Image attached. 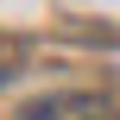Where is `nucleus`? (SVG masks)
Returning <instances> with one entry per match:
<instances>
[{"instance_id": "obj_1", "label": "nucleus", "mask_w": 120, "mask_h": 120, "mask_svg": "<svg viewBox=\"0 0 120 120\" xmlns=\"http://www.w3.org/2000/svg\"><path fill=\"white\" fill-rule=\"evenodd\" d=\"M95 114H101L95 95H51V101H32L19 120H95Z\"/></svg>"}]
</instances>
